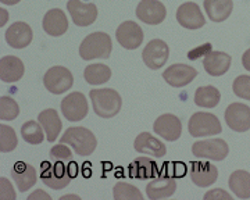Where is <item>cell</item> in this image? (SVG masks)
I'll return each mask as SVG.
<instances>
[{
	"mask_svg": "<svg viewBox=\"0 0 250 200\" xmlns=\"http://www.w3.org/2000/svg\"><path fill=\"white\" fill-rule=\"evenodd\" d=\"M233 93L241 99L250 100V75H239L232 83Z\"/></svg>",
	"mask_w": 250,
	"mask_h": 200,
	"instance_id": "e575fe53",
	"label": "cell"
},
{
	"mask_svg": "<svg viewBox=\"0 0 250 200\" xmlns=\"http://www.w3.org/2000/svg\"><path fill=\"white\" fill-rule=\"evenodd\" d=\"M231 56L224 52H210L203 59V67L206 73L211 77H221L227 73L231 67Z\"/></svg>",
	"mask_w": 250,
	"mask_h": 200,
	"instance_id": "7402d4cb",
	"label": "cell"
},
{
	"mask_svg": "<svg viewBox=\"0 0 250 200\" xmlns=\"http://www.w3.org/2000/svg\"><path fill=\"white\" fill-rule=\"evenodd\" d=\"M116 38L118 43L124 49L135 50L143 42V31L134 21H125L121 22L120 27L117 28Z\"/></svg>",
	"mask_w": 250,
	"mask_h": 200,
	"instance_id": "4fadbf2b",
	"label": "cell"
},
{
	"mask_svg": "<svg viewBox=\"0 0 250 200\" xmlns=\"http://www.w3.org/2000/svg\"><path fill=\"white\" fill-rule=\"evenodd\" d=\"M220 100H221V93L213 85L199 86L195 92V104L199 107L214 109L220 103Z\"/></svg>",
	"mask_w": 250,
	"mask_h": 200,
	"instance_id": "83f0119b",
	"label": "cell"
},
{
	"mask_svg": "<svg viewBox=\"0 0 250 200\" xmlns=\"http://www.w3.org/2000/svg\"><path fill=\"white\" fill-rule=\"evenodd\" d=\"M157 174V164L147 157H139L128 167V175L134 180H150Z\"/></svg>",
	"mask_w": 250,
	"mask_h": 200,
	"instance_id": "4316f807",
	"label": "cell"
},
{
	"mask_svg": "<svg viewBox=\"0 0 250 200\" xmlns=\"http://www.w3.org/2000/svg\"><path fill=\"white\" fill-rule=\"evenodd\" d=\"M225 122L235 132L250 129V107L243 103H232L225 109Z\"/></svg>",
	"mask_w": 250,
	"mask_h": 200,
	"instance_id": "30bf717a",
	"label": "cell"
},
{
	"mask_svg": "<svg viewBox=\"0 0 250 200\" xmlns=\"http://www.w3.org/2000/svg\"><path fill=\"white\" fill-rule=\"evenodd\" d=\"M197 77V70L187 64H172L164 73L163 78L174 88H182Z\"/></svg>",
	"mask_w": 250,
	"mask_h": 200,
	"instance_id": "5bb4252c",
	"label": "cell"
},
{
	"mask_svg": "<svg viewBox=\"0 0 250 200\" xmlns=\"http://www.w3.org/2000/svg\"><path fill=\"white\" fill-rule=\"evenodd\" d=\"M89 98L93 111L102 119H111L117 116L123 106V99L114 89H92Z\"/></svg>",
	"mask_w": 250,
	"mask_h": 200,
	"instance_id": "6da1fadb",
	"label": "cell"
},
{
	"mask_svg": "<svg viewBox=\"0 0 250 200\" xmlns=\"http://www.w3.org/2000/svg\"><path fill=\"white\" fill-rule=\"evenodd\" d=\"M168 56H170L168 45L164 40H161V39H153V40H150L142 52L143 61L150 70H159V68H161L164 64L167 63Z\"/></svg>",
	"mask_w": 250,
	"mask_h": 200,
	"instance_id": "9c48e42d",
	"label": "cell"
},
{
	"mask_svg": "<svg viewBox=\"0 0 250 200\" xmlns=\"http://www.w3.org/2000/svg\"><path fill=\"white\" fill-rule=\"evenodd\" d=\"M32 29L28 25L27 22L18 21L14 22L13 25H10L4 34L6 42L14 49H24L32 42Z\"/></svg>",
	"mask_w": 250,
	"mask_h": 200,
	"instance_id": "ac0fdd59",
	"label": "cell"
},
{
	"mask_svg": "<svg viewBox=\"0 0 250 200\" xmlns=\"http://www.w3.org/2000/svg\"><path fill=\"white\" fill-rule=\"evenodd\" d=\"M177 21L187 29H199L206 24L203 13L193 1H187L179 6L177 10Z\"/></svg>",
	"mask_w": 250,
	"mask_h": 200,
	"instance_id": "9a60e30c",
	"label": "cell"
},
{
	"mask_svg": "<svg viewBox=\"0 0 250 200\" xmlns=\"http://www.w3.org/2000/svg\"><path fill=\"white\" fill-rule=\"evenodd\" d=\"M3 4H7V6H14V4H17L20 3L21 0H0Z\"/></svg>",
	"mask_w": 250,
	"mask_h": 200,
	"instance_id": "7bdbcfd3",
	"label": "cell"
},
{
	"mask_svg": "<svg viewBox=\"0 0 250 200\" xmlns=\"http://www.w3.org/2000/svg\"><path fill=\"white\" fill-rule=\"evenodd\" d=\"M60 143L71 146L78 156H90L98 146V140L88 128L71 127L64 132Z\"/></svg>",
	"mask_w": 250,
	"mask_h": 200,
	"instance_id": "3957f363",
	"label": "cell"
},
{
	"mask_svg": "<svg viewBox=\"0 0 250 200\" xmlns=\"http://www.w3.org/2000/svg\"><path fill=\"white\" fill-rule=\"evenodd\" d=\"M177 191V182L171 177H159L150 181L146 186V195L152 200L170 198Z\"/></svg>",
	"mask_w": 250,
	"mask_h": 200,
	"instance_id": "44dd1931",
	"label": "cell"
},
{
	"mask_svg": "<svg viewBox=\"0 0 250 200\" xmlns=\"http://www.w3.org/2000/svg\"><path fill=\"white\" fill-rule=\"evenodd\" d=\"M74 83V77L71 71L62 65H54L46 71L43 77V85L47 91L53 95H62L71 89Z\"/></svg>",
	"mask_w": 250,
	"mask_h": 200,
	"instance_id": "8992f818",
	"label": "cell"
},
{
	"mask_svg": "<svg viewBox=\"0 0 250 200\" xmlns=\"http://www.w3.org/2000/svg\"><path fill=\"white\" fill-rule=\"evenodd\" d=\"M206 199H223V200H232V196L228 192L223 191V189H211L205 195Z\"/></svg>",
	"mask_w": 250,
	"mask_h": 200,
	"instance_id": "f35d334b",
	"label": "cell"
},
{
	"mask_svg": "<svg viewBox=\"0 0 250 200\" xmlns=\"http://www.w3.org/2000/svg\"><path fill=\"white\" fill-rule=\"evenodd\" d=\"M67 10L72 22L78 27H88L98 19V7L93 3H82L81 0H68Z\"/></svg>",
	"mask_w": 250,
	"mask_h": 200,
	"instance_id": "7c38bea8",
	"label": "cell"
},
{
	"mask_svg": "<svg viewBox=\"0 0 250 200\" xmlns=\"http://www.w3.org/2000/svg\"><path fill=\"white\" fill-rule=\"evenodd\" d=\"M20 114V107L17 101L9 96L0 98V120L3 121H11L16 120Z\"/></svg>",
	"mask_w": 250,
	"mask_h": 200,
	"instance_id": "836d02e7",
	"label": "cell"
},
{
	"mask_svg": "<svg viewBox=\"0 0 250 200\" xmlns=\"http://www.w3.org/2000/svg\"><path fill=\"white\" fill-rule=\"evenodd\" d=\"M62 199H80L78 196H72V195H68V196H64Z\"/></svg>",
	"mask_w": 250,
	"mask_h": 200,
	"instance_id": "ee69618b",
	"label": "cell"
},
{
	"mask_svg": "<svg viewBox=\"0 0 250 200\" xmlns=\"http://www.w3.org/2000/svg\"><path fill=\"white\" fill-rule=\"evenodd\" d=\"M166 6L159 0H141L136 7V17L149 25H159L166 20Z\"/></svg>",
	"mask_w": 250,
	"mask_h": 200,
	"instance_id": "8fae6325",
	"label": "cell"
},
{
	"mask_svg": "<svg viewBox=\"0 0 250 200\" xmlns=\"http://www.w3.org/2000/svg\"><path fill=\"white\" fill-rule=\"evenodd\" d=\"M210 52H211V45L210 43H206V45H202L200 47H196V49L190 50L188 53V59L189 60H197L199 57L206 56L207 53H210Z\"/></svg>",
	"mask_w": 250,
	"mask_h": 200,
	"instance_id": "74e56055",
	"label": "cell"
},
{
	"mask_svg": "<svg viewBox=\"0 0 250 200\" xmlns=\"http://www.w3.org/2000/svg\"><path fill=\"white\" fill-rule=\"evenodd\" d=\"M75 175H77L75 163L64 165L62 160V161L54 163L53 165H49V163H43L41 178L46 186L52 188L54 191H59V189L65 188Z\"/></svg>",
	"mask_w": 250,
	"mask_h": 200,
	"instance_id": "7a4b0ae2",
	"label": "cell"
},
{
	"mask_svg": "<svg viewBox=\"0 0 250 200\" xmlns=\"http://www.w3.org/2000/svg\"><path fill=\"white\" fill-rule=\"evenodd\" d=\"M18 145L16 131L9 125L1 124L0 125V150L1 153H9L13 152Z\"/></svg>",
	"mask_w": 250,
	"mask_h": 200,
	"instance_id": "d6a6232c",
	"label": "cell"
},
{
	"mask_svg": "<svg viewBox=\"0 0 250 200\" xmlns=\"http://www.w3.org/2000/svg\"><path fill=\"white\" fill-rule=\"evenodd\" d=\"M50 156L54 157V159H57V160H62V161H65V160H71V150H70V147H67L65 143H60V145H56L50 150Z\"/></svg>",
	"mask_w": 250,
	"mask_h": 200,
	"instance_id": "d590c367",
	"label": "cell"
},
{
	"mask_svg": "<svg viewBox=\"0 0 250 200\" xmlns=\"http://www.w3.org/2000/svg\"><path fill=\"white\" fill-rule=\"evenodd\" d=\"M192 153L200 159L221 161L229 153V147L224 139H206L193 143Z\"/></svg>",
	"mask_w": 250,
	"mask_h": 200,
	"instance_id": "52a82bcc",
	"label": "cell"
},
{
	"mask_svg": "<svg viewBox=\"0 0 250 200\" xmlns=\"http://www.w3.org/2000/svg\"><path fill=\"white\" fill-rule=\"evenodd\" d=\"M135 150L138 153H143V155H150L153 157H163L166 156V145L159 140L157 138L150 135L149 132H142L139 134L134 142Z\"/></svg>",
	"mask_w": 250,
	"mask_h": 200,
	"instance_id": "603a6c76",
	"label": "cell"
},
{
	"mask_svg": "<svg viewBox=\"0 0 250 200\" xmlns=\"http://www.w3.org/2000/svg\"><path fill=\"white\" fill-rule=\"evenodd\" d=\"M189 175L195 185L200 188H207L217 181L218 170L214 164L208 163V161H193L190 163Z\"/></svg>",
	"mask_w": 250,
	"mask_h": 200,
	"instance_id": "2e32d148",
	"label": "cell"
},
{
	"mask_svg": "<svg viewBox=\"0 0 250 200\" xmlns=\"http://www.w3.org/2000/svg\"><path fill=\"white\" fill-rule=\"evenodd\" d=\"M0 199L1 200H14L16 199V192L13 189L10 181H7L4 177L0 178Z\"/></svg>",
	"mask_w": 250,
	"mask_h": 200,
	"instance_id": "8d00e7d4",
	"label": "cell"
},
{
	"mask_svg": "<svg viewBox=\"0 0 250 200\" xmlns=\"http://www.w3.org/2000/svg\"><path fill=\"white\" fill-rule=\"evenodd\" d=\"M203 6L208 19L213 22H223L231 16L233 1L232 0H205Z\"/></svg>",
	"mask_w": 250,
	"mask_h": 200,
	"instance_id": "484cf974",
	"label": "cell"
},
{
	"mask_svg": "<svg viewBox=\"0 0 250 200\" xmlns=\"http://www.w3.org/2000/svg\"><path fill=\"white\" fill-rule=\"evenodd\" d=\"M11 178L16 182L18 191L27 192L28 189H31L36 183L38 175H36V170L31 164L24 163V161H17L13 165Z\"/></svg>",
	"mask_w": 250,
	"mask_h": 200,
	"instance_id": "d6986e66",
	"label": "cell"
},
{
	"mask_svg": "<svg viewBox=\"0 0 250 200\" xmlns=\"http://www.w3.org/2000/svg\"><path fill=\"white\" fill-rule=\"evenodd\" d=\"M242 65H243L248 71H250V49H248V50L243 53V56H242Z\"/></svg>",
	"mask_w": 250,
	"mask_h": 200,
	"instance_id": "60d3db41",
	"label": "cell"
},
{
	"mask_svg": "<svg viewBox=\"0 0 250 200\" xmlns=\"http://www.w3.org/2000/svg\"><path fill=\"white\" fill-rule=\"evenodd\" d=\"M229 189L241 199L250 198V173L236 170L229 177Z\"/></svg>",
	"mask_w": 250,
	"mask_h": 200,
	"instance_id": "f1b7e54d",
	"label": "cell"
},
{
	"mask_svg": "<svg viewBox=\"0 0 250 200\" xmlns=\"http://www.w3.org/2000/svg\"><path fill=\"white\" fill-rule=\"evenodd\" d=\"M83 78L90 85H103L111 78V70L104 64H89L83 71Z\"/></svg>",
	"mask_w": 250,
	"mask_h": 200,
	"instance_id": "f546056e",
	"label": "cell"
},
{
	"mask_svg": "<svg viewBox=\"0 0 250 200\" xmlns=\"http://www.w3.org/2000/svg\"><path fill=\"white\" fill-rule=\"evenodd\" d=\"M113 50L111 38L106 32H93L85 38L80 46V56L83 60L108 59Z\"/></svg>",
	"mask_w": 250,
	"mask_h": 200,
	"instance_id": "277c9868",
	"label": "cell"
},
{
	"mask_svg": "<svg viewBox=\"0 0 250 200\" xmlns=\"http://www.w3.org/2000/svg\"><path fill=\"white\" fill-rule=\"evenodd\" d=\"M113 195L116 200H143V195L134 185L126 182H118L114 185Z\"/></svg>",
	"mask_w": 250,
	"mask_h": 200,
	"instance_id": "1f68e13d",
	"label": "cell"
},
{
	"mask_svg": "<svg viewBox=\"0 0 250 200\" xmlns=\"http://www.w3.org/2000/svg\"><path fill=\"white\" fill-rule=\"evenodd\" d=\"M21 135H22V139L29 145H41L45 139V132L41 122H36L32 120L22 124Z\"/></svg>",
	"mask_w": 250,
	"mask_h": 200,
	"instance_id": "4dcf8cb0",
	"label": "cell"
},
{
	"mask_svg": "<svg viewBox=\"0 0 250 200\" xmlns=\"http://www.w3.org/2000/svg\"><path fill=\"white\" fill-rule=\"evenodd\" d=\"M38 121L41 122V125L43 128L46 134V139L49 142H54L59 134L62 132V120L59 117V113L54 109H46L42 113H39Z\"/></svg>",
	"mask_w": 250,
	"mask_h": 200,
	"instance_id": "d4e9b609",
	"label": "cell"
},
{
	"mask_svg": "<svg viewBox=\"0 0 250 200\" xmlns=\"http://www.w3.org/2000/svg\"><path fill=\"white\" fill-rule=\"evenodd\" d=\"M42 27L50 37H62L68 29V20L62 9H52L45 14Z\"/></svg>",
	"mask_w": 250,
	"mask_h": 200,
	"instance_id": "ffe728a7",
	"label": "cell"
},
{
	"mask_svg": "<svg viewBox=\"0 0 250 200\" xmlns=\"http://www.w3.org/2000/svg\"><path fill=\"white\" fill-rule=\"evenodd\" d=\"M60 107H62V116L72 122L83 120L88 116V111H89L86 98L81 92H72L70 95H67L62 100Z\"/></svg>",
	"mask_w": 250,
	"mask_h": 200,
	"instance_id": "ba28073f",
	"label": "cell"
},
{
	"mask_svg": "<svg viewBox=\"0 0 250 200\" xmlns=\"http://www.w3.org/2000/svg\"><path fill=\"white\" fill-rule=\"evenodd\" d=\"M153 129L157 135H160L163 139L174 142L181 138L182 134V124L181 120L174 114H163L154 121Z\"/></svg>",
	"mask_w": 250,
	"mask_h": 200,
	"instance_id": "e0dca14e",
	"label": "cell"
},
{
	"mask_svg": "<svg viewBox=\"0 0 250 200\" xmlns=\"http://www.w3.org/2000/svg\"><path fill=\"white\" fill-rule=\"evenodd\" d=\"M188 131L192 137L195 138L211 137V135L221 134L223 127H221L220 120L217 119L214 114L199 111L189 119Z\"/></svg>",
	"mask_w": 250,
	"mask_h": 200,
	"instance_id": "5b68a950",
	"label": "cell"
},
{
	"mask_svg": "<svg viewBox=\"0 0 250 200\" xmlns=\"http://www.w3.org/2000/svg\"><path fill=\"white\" fill-rule=\"evenodd\" d=\"M28 199L29 200H34V199H45V200H52V198L47 195V193H45V192H41V191H36L34 192L32 195H29L28 196Z\"/></svg>",
	"mask_w": 250,
	"mask_h": 200,
	"instance_id": "ab89813d",
	"label": "cell"
},
{
	"mask_svg": "<svg viewBox=\"0 0 250 200\" xmlns=\"http://www.w3.org/2000/svg\"><path fill=\"white\" fill-rule=\"evenodd\" d=\"M0 11H1V22H0V25L3 27V25H4V22L9 20V14H7V11H6L4 9H1Z\"/></svg>",
	"mask_w": 250,
	"mask_h": 200,
	"instance_id": "b9f144b4",
	"label": "cell"
},
{
	"mask_svg": "<svg viewBox=\"0 0 250 200\" xmlns=\"http://www.w3.org/2000/svg\"><path fill=\"white\" fill-rule=\"evenodd\" d=\"M24 63L16 56H4L0 60V80L7 83L20 81L24 75Z\"/></svg>",
	"mask_w": 250,
	"mask_h": 200,
	"instance_id": "cb8c5ba5",
	"label": "cell"
}]
</instances>
